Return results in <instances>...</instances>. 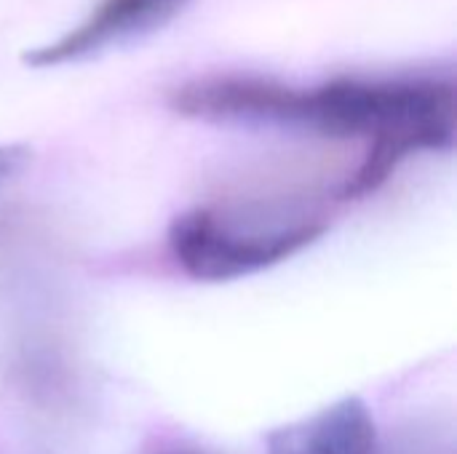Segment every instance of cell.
Segmentation results:
<instances>
[{"mask_svg":"<svg viewBox=\"0 0 457 454\" xmlns=\"http://www.w3.org/2000/svg\"><path fill=\"white\" fill-rule=\"evenodd\" d=\"M295 128L324 136L370 139V153L343 185L340 198H364L386 185L396 166L420 150L455 142V83L450 75H340L300 88Z\"/></svg>","mask_w":457,"mask_h":454,"instance_id":"obj_1","label":"cell"},{"mask_svg":"<svg viewBox=\"0 0 457 454\" xmlns=\"http://www.w3.org/2000/svg\"><path fill=\"white\" fill-rule=\"evenodd\" d=\"M327 225L316 217L289 222L244 225L212 206H195L174 217L169 249L177 265L195 281H233L273 268L311 246Z\"/></svg>","mask_w":457,"mask_h":454,"instance_id":"obj_2","label":"cell"},{"mask_svg":"<svg viewBox=\"0 0 457 454\" xmlns=\"http://www.w3.org/2000/svg\"><path fill=\"white\" fill-rule=\"evenodd\" d=\"M300 88L265 75H204L169 94L174 112L217 123L292 126Z\"/></svg>","mask_w":457,"mask_h":454,"instance_id":"obj_3","label":"cell"},{"mask_svg":"<svg viewBox=\"0 0 457 454\" xmlns=\"http://www.w3.org/2000/svg\"><path fill=\"white\" fill-rule=\"evenodd\" d=\"M187 3L190 0H99L78 27L59 35L54 43L27 51L24 64L59 67L80 62L110 45H120L161 29L177 13H182Z\"/></svg>","mask_w":457,"mask_h":454,"instance_id":"obj_4","label":"cell"},{"mask_svg":"<svg viewBox=\"0 0 457 454\" xmlns=\"http://www.w3.org/2000/svg\"><path fill=\"white\" fill-rule=\"evenodd\" d=\"M268 454H380V439L367 401L345 396L303 425L273 433Z\"/></svg>","mask_w":457,"mask_h":454,"instance_id":"obj_5","label":"cell"},{"mask_svg":"<svg viewBox=\"0 0 457 454\" xmlns=\"http://www.w3.org/2000/svg\"><path fill=\"white\" fill-rule=\"evenodd\" d=\"M32 161V150L21 142H11V144H0V185L11 182L13 177H19Z\"/></svg>","mask_w":457,"mask_h":454,"instance_id":"obj_6","label":"cell"},{"mask_svg":"<svg viewBox=\"0 0 457 454\" xmlns=\"http://www.w3.org/2000/svg\"><path fill=\"white\" fill-rule=\"evenodd\" d=\"M163 454H204V452H198V450H169V452H163Z\"/></svg>","mask_w":457,"mask_h":454,"instance_id":"obj_7","label":"cell"}]
</instances>
